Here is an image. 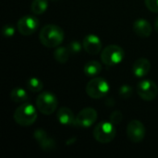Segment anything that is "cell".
Masks as SVG:
<instances>
[{"mask_svg":"<svg viewBox=\"0 0 158 158\" xmlns=\"http://www.w3.org/2000/svg\"><path fill=\"white\" fill-rule=\"evenodd\" d=\"M33 137L38 143L41 149L44 152H52L56 149V142L53 138L49 137L47 132L43 129H38L34 131Z\"/></svg>","mask_w":158,"mask_h":158,"instance_id":"cell-11","label":"cell"},{"mask_svg":"<svg viewBox=\"0 0 158 158\" xmlns=\"http://www.w3.org/2000/svg\"><path fill=\"white\" fill-rule=\"evenodd\" d=\"M136 91L138 95L144 101H153L158 94L157 85L151 80H143L138 82Z\"/></svg>","mask_w":158,"mask_h":158,"instance_id":"cell-7","label":"cell"},{"mask_svg":"<svg viewBox=\"0 0 158 158\" xmlns=\"http://www.w3.org/2000/svg\"><path fill=\"white\" fill-rule=\"evenodd\" d=\"M132 28H133L134 32L138 36L143 37V38L149 37L152 34V31H153V28H152L151 23L148 20L144 19H136L133 22Z\"/></svg>","mask_w":158,"mask_h":158,"instance_id":"cell-14","label":"cell"},{"mask_svg":"<svg viewBox=\"0 0 158 158\" xmlns=\"http://www.w3.org/2000/svg\"><path fill=\"white\" fill-rule=\"evenodd\" d=\"M48 7L47 0H33L31 5V10L35 15H41L46 11Z\"/></svg>","mask_w":158,"mask_h":158,"instance_id":"cell-19","label":"cell"},{"mask_svg":"<svg viewBox=\"0 0 158 158\" xmlns=\"http://www.w3.org/2000/svg\"><path fill=\"white\" fill-rule=\"evenodd\" d=\"M71 55V52L69 48V46H57L56 50L54 51V58L61 64L66 63L69 56Z\"/></svg>","mask_w":158,"mask_h":158,"instance_id":"cell-17","label":"cell"},{"mask_svg":"<svg viewBox=\"0 0 158 158\" xmlns=\"http://www.w3.org/2000/svg\"><path fill=\"white\" fill-rule=\"evenodd\" d=\"M83 49L90 55H97L102 50V42L95 34H88L82 40Z\"/></svg>","mask_w":158,"mask_h":158,"instance_id":"cell-12","label":"cell"},{"mask_svg":"<svg viewBox=\"0 0 158 158\" xmlns=\"http://www.w3.org/2000/svg\"><path fill=\"white\" fill-rule=\"evenodd\" d=\"M117 134L115 125L109 121H101L94 129V138L100 143H108L112 142Z\"/></svg>","mask_w":158,"mask_h":158,"instance_id":"cell-4","label":"cell"},{"mask_svg":"<svg viewBox=\"0 0 158 158\" xmlns=\"http://www.w3.org/2000/svg\"><path fill=\"white\" fill-rule=\"evenodd\" d=\"M68 46H69V50L71 52V55L72 54H78V53H80L81 50V48H83L82 44L80 42H78V41H72V42H70Z\"/></svg>","mask_w":158,"mask_h":158,"instance_id":"cell-23","label":"cell"},{"mask_svg":"<svg viewBox=\"0 0 158 158\" xmlns=\"http://www.w3.org/2000/svg\"><path fill=\"white\" fill-rule=\"evenodd\" d=\"M35 104L39 112H41L44 115L49 116L57 109L58 101L54 94L45 91L39 94V95L36 98Z\"/></svg>","mask_w":158,"mask_h":158,"instance_id":"cell-3","label":"cell"},{"mask_svg":"<svg viewBox=\"0 0 158 158\" xmlns=\"http://www.w3.org/2000/svg\"><path fill=\"white\" fill-rule=\"evenodd\" d=\"M124 57V49L117 44L107 45L101 52V60L107 67H113L121 63Z\"/></svg>","mask_w":158,"mask_h":158,"instance_id":"cell-5","label":"cell"},{"mask_svg":"<svg viewBox=\"0 0 158 158\" xmlns=\"http://www.w3.org/2000/svg\"><path fill=\"white\" fill-rule=\"evenodd\" d=\"M102 69H103L102 64L96 60L88 61L84 65V68H83L84 74L88 77H91V78L98 76L100 74V72L102 71Z\"/></svg>","mask_w":158,"mask_h":158,"instance_id":"cell-16","label":"cell"},{"mask_svg":"<svg viewBox=\"0 0 158 158\" xmlns=\"http://www.w3.org/2000/svg\"><path fill=\"white\" fill-rule=\"evenodd\" d=\"M119 96L123 99H128L132 95V88L128 84H123L119 87L118 90Z\"/></svg>","mask_w":158,"mask_h":158,"instance_id":"cell-21","label":"cell"},{"mask_svg":"<svg viewBox=\"0 0 158 158\" xmlns=\"http://www.w3.org/2000/svg\"><path fill=\"white\" fill-rule=\"evenodd\" d=\"M56 118L60 124L66 126L75 125V121H76V117L74 116L72 110L67 106H62L57 110Z\"/></svg>","mask_w":158,"mask_h":158,"instance_id":"cell-15","label":"cell"},{"mask_svg":"<svg viewBox=\"0 0 158 158\" xmlns=\"http://www.w3.org/2000/svg\"><path fill=\"white\" fill-rule=\"evenodd\" d=\"M155 29H156V32L158 33V17L156 19V20H155Z\"/></svg>","mask_w":158,"mask_h":158,"instance_id":"cell-26","label":"cell"},{"mask_svg":"<svg viewBox=\"0 0 158 158\" xmlns=\"http://www.w3.org/2000/svg\"><path fill=\"white\" fill-rule=\"evenodd\" d=\"M39 26V20L37 18L31 15H26L21 17L17 23V29L22 35L28 36L33 34Z\"/></svg>","mask_w":158,"mask_h":158,"instance_id":"cell-9","label":"cell"},{"mask_svg":"<svg viewBox=\"0 0 158 158\" xmlns=\"http://www.w3.org/2000/svg\"><path fill=\"white\" fill-rule=\"evenodd\" d=\"M26 85H27L28 90L31 93H39L43 90V87H44L43 81L40 79L35 78V77H31L28 79Z\"/></svg>","mask_w":158,"mask_h":158,"instance_id":"cell-20","label":"cell"},{"mask_svg":"<svg viewBox=\"0 0 158 158\" xmlns=\"http://www.w3.org/2000/svg\"><path fill=\"white\" fill-rule=\"evenodd\" d=\"M10 98L13 102L18 103V104H23L28 102L29 100V94L28 93L20 88V87H16L14 88L11 93H10Z\"/></svg>","mask_w":158,"mask_h":158,"instance_id":"cell-18","label":"cell"},{"mask_svg":"<svg viewBox=\"0 0 158 158\" xmlns=\"http://www.w3.org/2000/svg\"><path fill=\"white\" fill-rule=\"evenodd\" d=\"M15 27L12 24H6L2 27L1 32L5 37H12L15 34Z\"/></svg>","mask_w":158,"mask_h":158,"instance_id":"cell-22","label":"cell"},{"mask_svg":"<svg viewBox=\"0 0 158 158\" xmlns=\"http://www.w3.org/2000/svg\"><path fill=\"white\" fill-rule=\"evenodd\" d=\"M146 7L155 13H158V0H144Z\"/></svg>","mask_w":158,"mask_h":158,"instance_id":"cell-25","label":"cell"},{"mask_svg":"<svg viewBox=\"0 0 158 158\" xmlns=\"http://www.w3.org/2000/svg\"><path fill=\"white\" fill-rule=\"evenodd\" d=\"M110 90L109 83L101 77H94L86 85L85 91L88 96L93 99H101L105 97Z\"/></svg>","mask_w":158,"mask_h":158,"instance_id":"cell-6","label":"cell"},{"mask_svg":"<svg viewBox=\"0 0 158 158\" xmlns=\"http://www.w3.org/2000/svg\"><path fill=\"white\" fill-rule=\"evenodd\" d=\"M151 69V63L147 58H138L132 65V73L137 78L145 77Z\"/></svg>","mask_w":158,"mask_h":158,"instance_id":"cell-13","label":"cell"},{"mask_svg":"<svg viewBox=\"0 0 158 158\" xmlns=\"http://www.w3.org/2000/svg\"><path fill=\"white\" fill-rule=\"evenodd\" d=\"M37 107L30 103H23L16 108L13 114L14 121L22 127L32 125L37 118Z\"/></svg>","mask_w":158,"mask_h":158,"instance_id":"cell-2","label":"cell"},{"mask_svg":"<svg viewBox=\"0 0 158 158\" xmlns=\"http://www.w3.org/2000/svg\"><path fill=\"white\" fill-rule=\"evenodd\" d=\"M126 132L131 142L138 143L144 139L146 134V130L143 122H141L138 119H133L128 123Z\"/></svg>","mask_w":158,"mask_h":158,"instance_id":"cell-8","label":"cell"},{"mask_svg":"<svg viewBox=\"0 0 158 158\" xmlns=\"http://www.w3.org/2000/svg\"><path fill=\"white\" fill-rule=\"evenodd\" d=\"M123 119V115L120 111L117 110V111H114L112 112V114L110 115V121L114 124V125H117V124H119Z\"/></svg>","mask_w":158,"mask_h":158,"instance_id":"cell-24","label":"cell"},{"mask_svg":"<svg viewBox=\"0 0 158 158\" xmlns=\"http://www.w3.org/2000/svg\"><path fill=\"white\" fill-rule=\"evenodd\" d=\"M97 119V111L92 107L81 109L76 116L75 126L80 128H89L95 123Z\"/></svg>","mask_w":158,"mask_h":158,"instance_id":"cell-10","label":"cell"},{"mask_svg":"<svg viewBox=\"0 0 158 158\" xmlns=\"http://www.w3.org/2000/svg\"><path fill=\"white\" fill-rule=\"evenodd\" d=\"M65 37L64 31L56 24H47L42 28L39 33V39L43 45L48 48L59 46Z\"/></svg>","mask_w":158,"mask_h":158,"instance_id":"cell-1","label":"cell"}]
</instances>
